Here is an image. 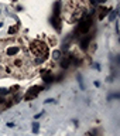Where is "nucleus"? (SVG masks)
<instances>
[{"label": "nucleus", "mask_w": 120, "mask_h": 136, "mask_svg": "<svg viewBox=\"0 0 120 136\" xmlns=\"http://www.w3.org/2000/svg\"><path fill=\"white\" fill-rule=\"evenodd\" d=\"M93 67H95V68H96V70H97V71L100 70V65H99V64H95V65H93Z\"/></svg>", "instance_id": "f3484780"}, {"label": "nucleus", "mask_w": 120, "mask_h": 136, "mask_svg": "<svg viewBox=\"0 0 120 136\" xmlns=\"http://www.w3.org/2000/svg\"><path fill=\"white\" fill-rule=\"evenodd\" d=\"M0 94H1V95H6V94H8V89H4V88H0Z\"/></svg>", "instance_id": "f8f14e48"}, {"label": "nucleus", "mask_w": 120, "mask_h": 136, "mask_svg": "<svg viewBox=\"0 0 120 136\" xmlns=\"http://www.w3.org/2000/svg\"><path fill=\"white\" fill-rule=\"evenodd\" d=\"M88 36L85 37V38H82V41H80V47H82V50H86V48L89 47V43H90V40L93 38V34L92 33H86Z\"/></svg>", "instance_id": "20e7f679"}, {"label": "nucleus", "mask_w": 120, "mask_h": 136, "mask_svg": "<svg viewBox=\"0 0 120 136\" xmlns=\"http://www.w3.org/2000/svg\"><path fill=\"white\" fill-rule=\"evenodd\" d=\"M18 50H20V48H18V45H14V47L7 48V51H6V53H7V55L13 57V55H16L17 53H18Z\"/></svg>", "instance_id": "423d86ee"}, {"label": "nucleus", "mask_w": 120, "mask_h": 136, "mask_svg": "<svg viewBox=\"0 0 120 136\" xmlns=\"http://www.w3.org/2000/svg\"><path fill=\"white\" fill-rule=\"evenodd\" d=\"M116 14H117V10H114L112 14H110V17H109V20H114V17H116Z\"/></svg>", "instance_id": "9b49d317"}, {"label": "nucleus", "mask_w": 120, "mask_h": 136, "mask_svg": "<svg viewBox=\"0 0 120 136\" xmlns=\"http://www.w3.org/2000/svg\"><path fill=\"white\" fill-rule=\"evenodd\" d=\"M7 126H8V128H13V126H14V123H11V122H8V123H7Z\"/></svg>", "instance_id": "a211bd4d"}, {"label": "nucleus", "mask_w": 120, "mask_h": 136, "mask_svg": "<svg viewBox=\"0 0 120 136\" xmlns=\"http://www.w3.org/2000/svg\"><path fill=\"white\" fill-rule=\"evenodd\" d=\"M59 57H61V51H58V50H55V51L52 53V58H54V60H58Z\"/></svg>", "instance_id": "1a4fd4ad"}, {"label": "nucleus", "mask_w": 120, "mask_h": 136, "mask_svg": "<svg viewBox=\"0 0 120 136\" xmlns=\"http://www.w3.org/2000/svg\"><path fill=\"white\" fill-rule=\"evenodd\" d=\"M106 13H107V9H102V10H100V16H99V18L102 20V18L106 16Z\"/></svg>", "instance_id": "9d476101"}, {"label": "nucleus", "mask_w": 120, "mask_h": 136, "mask_svg": "<svg viewBox=\"0 0 120 136\" xmlns=\"http://www.w3.org/2000/svg\"><path fill=\"white\" fill-rule=\"evenodd\" d=\"M51 24L59 31V30H61V18H59V16H52L51 17Z\"/></svg>", "instance_id": "39448f33"}, {"label": "nucleus", "mask_w": 120, "mask_h": 136, "mask_svg": "<svg viewBox=\"0 0 120 136\" xmlns=\"http://www.w3.org/2000/svg\"><path fill=\"white\" fill-rule=\"evenodd\" d=\"M38 130H40V125L37 122H34L32 123V133H38Z\"/></svg>", "instance_id": "6e6552de"}, {"label": "nucleus", "mask_w": 120, "mask_h": 136, "mask_svg": "<svg viewBox=\"0 0 120 136\" xmlns=\"http://www.w3.org/2000/svg\"><path fill=\"white\" fill-rule=\"evenodd\" d=\"M40 91H42V88L41 87H38V85H35V87H32V88H30L28 91H27V94L24 95V99L25 101H30V99H34L35 96L40 94Z\"/></svg>", "instance_id": "7ed1b4c3"}, {"label": "nucleus", "mask_w": 120, "mask_h": 136, "mask_svg": "<svg viewBox=\"0 0 120 136\" xmlns=\"http://www.w3.org/2000/svg\"><path fill=\"white\" fill-rule=\"evenodd\" d=\"M42 113H44V112H41V113H37V115H35V119H38V118H41V115H42Z\"/></svg>", "instance_id": "dca6fc26"}, {"label": "nucleus", "mask_w": 120, "mask_h": 136, "mask_svg": "<svg viewBox=\"0 0 120 136\" xmlns=\"http://www.w3.org/2000/svg\"><path fill=\"white\" fill-rule=\"evenodd\" d=\"M52 102H54V99H47L45 101V104H52Z\"/></svg>", "instance_id": "2eb2a0df"}, {"label": "nucleus", "mask_w": 120, "mask_h": 136, "mask_svg": "<svg viewBox=\"0 0 120 136\" xmlns=\"http://www.w3.org/2000/svg\"><path fill=\"white\" fill-rule=\"evenodd\" d=\"M72 61H73V58H72V55H69V57H66V58H65L64 61H62V64H61V67H62V68H68V67H69V64H71Z\"/></svg>", "instance_id": "0eeeda50"}, {"label": "nucleus", "mask_w": 120, "mask_h": 136, "mask_svg": "<svg viewBox=\"0 0 120 136\" xmlns=\"http://www.w3.org/2000/svg\"><path fill=\"white\" fill-rule=\"evenodd\" d=\"M31 50L34 51V54L37 57H41V53L42 55H47V47L44 43H40V41H34L31 45Z\"/></svg>", "instance_id": "f03ea898"}, {"label": "nucleus", "mask_w": 120, "mask_h": 136, "mask_svg": "<svg viewBox=\"0 0 120 136\" xmlns=\"http://www.w3.org/2000/svg\"><path fill=\"white\" fill-rule=\"evenodd\" d=\"M16 30H17V27H10V28H8V33L13 34V33H16Z\"/></svg>", "instance_id": "4468645a"}, {"label": "nucleus", "mask_w": 120, "mask_h": 136, "mask_svg": "<svg viewBox=\"0 0 120 136\" xmlns=\"http://www.w3.org/2000/svg\"><path fill=\"white\" fill-rule=\"evenodd\" d=\"M90 26H92V17L89 16L88 18H85V20H82L78 26V28H76V33H73V36L76 37V36H80V34H86L88 30L90 28Z\"/></svg>", "instance_id": "f257e3e1"}, {"label": "nucleus", "mask_w": 120, "mask_h": 136, "mask_svg": "<svg viewBox=\"0 0 120 136\" xmlns=\"http://www.w3.org/2000/svg\"><path fill=\"white\" fill-rule=\"evenodd\" d=\"M0 102H3V98H0Z\"/></svg>", "instance_id": "6ab92c4d"}, {"label": "nucleus", "mask_w": 120, "mask_h": 136, "mask_svg": "<svg viewBox=\"0 0 120 136\" xmlns=\"http://www.w3.org/2000/svg\"><path fill=\"white\" fill-rule=\"evenodd\" d=\"M44 81H45V82H51V81H52V78H51V77H49V75H47V77H44Z\"/></svg>", "instance_id": "ddd939ff"}]
</instances>
